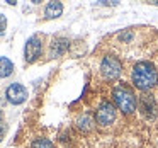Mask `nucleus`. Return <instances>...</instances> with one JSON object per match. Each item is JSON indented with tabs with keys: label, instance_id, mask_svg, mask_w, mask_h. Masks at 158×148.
Masks as SVG:
<instances>
[{
	"label": "nucleus",
	"instance_id": "f257e3e1",
	"mask_svg": "<svg viewBox=\"0 0 158 148\" xmlns=\"http://www.w3.org/2000/svg\"><path fill=\"white\" fill-rule=\"evenodd\" d=\"M131 80L139 90H150L158 82L156 70L150 61H139L134 65L133 73H131Z\"/></svg>",
	"mask_w": 158,
	"mask_h": 148
},
{
	"label": "nucleus",
	"instance_id": "f03ea898",
	"mask_svg": "<svg viewBox=\"0 0 158 148\" xmlns=\"http://www.w3.org/2000/svg\"><path fill=\"white\" fill-rule=\"evenodd\" d=\"M112 95H114V102L117 104V107L124 114H131L136 111V97H134V94L127 87H124V85L116 87Z\"/></svg>",
	"mask_w": 158,
	"mask_h": 148
},
{
	"label": "nucleus",
	"instance_id": "7ed1b4c3",
	"mask_svg": "<svg viewBox=\"0 0 158 148\" xmlns=\"http://www.w3.org/2000/svg\"><path fill=\"white\" fill-rule=\"evenodd\" d=\"M100 72H102L106 80H116L123 72V65L116 56H106L100 65Z\"/></svg>",
	"mask_w": 158,
	"mask_h": 148
},
{
	"label": "nucleus",
	"instance_id": "20e7f679",
	"mask_svg": "<svg viewBox=\"0 0 158 148\" xmlns=\"http://www.w3.org/2000/svg\"><path fill=\"white\" fill-rule=\"evenodd\" d=\"M43 53V41L38 34L31 36L26 43V48H24V58L27 63H34L36 60L41 56Z\"/></svg>",
	"mask_w": 158,
	"mask_h": 148
},
{
	"label": "nucleus",
	"instance_id": "39448f33",
	"mask_svg": "<svg viewBox=\"0 0 158 148\" xmlns=\"http://www.w3.org/2000/svg\"><path fill=\"white\" fill-rule=\"evenodd\" d=\"M114 119H116V109H114V106L110 102H102L97 107L95 121L100 126H109V124L114 123Z\"/></svg>",
	"mask_w": 158,
	"mask_h": 148
},
{
	"label": "nucleus",
	"instance_id": "423d86ee",
	"mask_svg": "<svg viewBox=\"0 0 158 148\" xmlns=\"http://www.w3.org/2000/svg\"><path fill=\"white\" fill-rule=\"evenodd\" d=\"M139 111L144 117L148 119H155L158 117V106L151 95H141L139 99Z\"/></svg>",
	"mask_w": 158,
	"mask_h": 148
},
{
	"label": "nucleus",
	"instance_id": "0eeeda50",
	"mask_svg": "<svg viewBox=\"0 0 158 148\" xmlns=\"http://www.w3.org/2000/svg\"><path fill=\"white\" fill-rule=\"evenodd\" d=\"M7 99L12 104H22L27 99V89L21 83H12L7 89Z\"/></svg>",
	"mask_w": 158,
	"mask_h": 148
},
{
	"label": "nucleus",
	"instance_id": "6e6552de",
	"mask_svg": "<svg viewBox=\"0 0 158 148\" xmlns=\"http://www.w3.org/2000/svg\"><path fill=\"white\" fill-rule=\"evenodd\" d=\"M75 124H77V128H78L80 131H83V133H89V131L94 128L95 121H94V116H92L90 112H85V114H82V116L77 117Z\"/></svg>",
	"mask_w": 158,
	"mask_h": 148
},
{
	"label": "nucleus",
	"instance_id": "1a4fd4ad",
	"mask_svg": "<svg viewBox=\"0 0 158 148\" xmlns=\"http://www.w3.org/2000/svg\"><path fill=\"white\" fill-rule=\"evenodd\" d=\"M66 49H68V39H65V38L53 39L51 48H49V55H51L53 58H56V56H61Z\"/></svg>",
	"mask_w": 158,
	"mask_h": 148
},
{
	"label": "nucleus",
	"instance_id": "9d476101",
	"mask_svg": "<svg viewBox=\"0 0 158 148\" xmlns=\"http://www.w3.org/2000/svg\"><path fill=\"white\" fill-rule=\"evenodd\" d=\"M63 14V4L61 2H49L46 5V11H44V17L46 19H56Z\"/></svg>",
	"mask_w": 158,
	"mask_h": 148
},
{
	"label": "nucleus",
	"instance_id": "9b49d317",
	"mask_svg": "<svg viewBox=\"0 0 158 148\" xmlns=\"http://www.w3.org/2000/svg\"><path fill=\"white\" fill-rule=\"evenodd\" d=\"M14 72V65L9 58H4V56H0V78H5L9 77L10 73Z\"/></svg>",
	"mask_w": 158,
	"mask_h": 148
},
{
	"label": "nucleus",
	"instance_id": "f8f14e48",
	"mask_svg": "<svg viewBox=\"0 0 158 148\" xmlns=\"http://www.w3.org/2000/svg\"><path fill=\"white\" fill-rule=\"evenodd\" d=\"M32 148H55V145H53V141L46 140V138H38L32 143Z\"/></svg>",
	"mask_w": 158,
	"mask_h": 148
},
{
	"label": "nucleus",
	"instance_id": "ddd939ff",
	"mask_svg": "<svg viewBox=\"0 0 158 148\" xmlns=\"http://www.w3.org/2000/svg\"><path fill=\"white\" fill-rule=\"evenodd\" d=\"M5 26H7V17L0 14V32H2V31L5 29Z\"/></svg>",
	"mask_w": 158,
	"mask_h": 148
},
{
	"label": "nucleus",
	"instance_id": "4468645a",
	"mask_svg": "<svg viewBox=\"0 0 158 148\" xmlns=\"http://www.w3.org/2000/svg\"><path fill=\"white\" fill-rule=\"evenodd\" d=\"M119 38H121V39H126V41H127V39H131V38H133V34H131V32L127 31V32H123V34H121Z\"/></svg>",
	"mask_w": 158,
	"mask_h": 148
},
{
	"label": "nucleus",
	"instance_id": "2eb2a0df",
	"mask_svg": "<svg viewBox=\"0 0 158 148\" xmlns=\"http://www.w3.org/2000/svg\"><path fill=\"white\" fill-rule=\"evenodd\" d=\"M151 4H156V5H158V0H153V2H151Z\"/></svg>",
	"mask_w": 158,
	"mask_h": 148
},
{
	"label": "nucleus",
	"instance_id": "dca6fc26",
	"mask_svg": "<svg viewBox=\"0 0 158 148\" xmlns=\"http://www.w3.org/2000/svg\"><path fill=\"white\" fill-rule=\"evenodd\" d=\"M156 85H158V82H156Z\"/></svg>",
	"mask_w": 158,
	"mask_h": 148
}]
</instances>
